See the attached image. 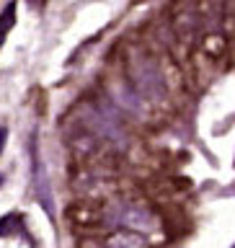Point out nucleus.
<instances>
[{
	"mask_svg": "<svg viewBox=\"0 0 235 248\" xmlns=\"http://www.w3.org/2000/svg\"><path fill=\"white\" fill-rule=\"evenodd\" d=\"M78 122L85 132H91L98 142H109L116 147L127 145V132L116 119V114L109 106H98V104H80L78 108Z\"/></svg>",
	"mask_w": 235,
	"mask_h": 248,
	"instance_id": "3",
	"label": "nucleus"
},
{
	"mask_svg": "<svg viewBox=\"0 0 235 248\" xmlns=\"http://www.w3.org/2000/svg\"><path fill=\"white\" fill-rule=\"evenodd\" d=\"M127 75L129 85L135 88L145 101H163L166 98V78H163L158 62H155L145 49L129 46L127 49Z\"/></svg>",
	"mask_w": 235,
	"mask_h": 248,
	"instance_id": "1",
	"label": "nucleus"
},
{
	"mask_svg": "<svg viewBox=\"0 0 235 248\" xmlns=\"http://www.w3.org/2000/svg\"><path fill=\"white\" fill-rule=\"evenodd\" d=\"M0 235H23V217L18 212H11L5 217H0Z\"/></svg>",
	"mask_w": 235,
	"mask_h": 248,
	"instance_id": "7",
	"label": "nucleus"
},
{
	"mask_svg": "<svg viewBox=\"0 0 235 248\" xmlns=\"http://www.w3.org/2000/svg\"><path fill=\"white\" fill-rule=\"evenodd\" d=\"M101 220L106 228L116 230H127V232H153L158 228V217L153 215V209H147L140 202H129V199H119L114 204H109L106 209H101Z\"/></svg>",
	"mask_w": 235,
	"mask_h": 248,
	"instance_id": "2",
	"label": "nucleus"
},
{
	"mask_svg": "<svg viewBox=\"0 0 235 248\" xmlns=\"http://www.w3.org/2000/svg\"><path fill=\"white\" fill-rule=\"evenodd\" d=\"M16 23V3H5V8L0 11V46H3L8 31L13 29Z\"/></svg>",
	"mask_w": 235,
	"mask_h": 248,
	"instance_id": "8",
	"label": "nucleus"
},
{
	"mask_svg": "<svg viewBox=\"0 0 235 248\" xmlns=\"http://www.w3.org/2000/svg\"><path fill=\"white\" fill-rule=\"evenodd\" d=\"M5 140H8V129L0 127V155H3V147H5Z\"/></svg>",
	"mask_w": 235,
	"mask_h": 248,
	"instance_id": "9",
	"label": "nucleus"
},
{
	"mask_svg": "<svg viewBox=\"0 0 235 248\" xmlns=\"http://www.w3.org/2000/svg\"><path fill=\"white\" fill-rule=\"evenodd\" d=\"M31 184H34V199L44 207V212L54 220V197H52V184L47 176L42 153H39V137L36 132L31 135Z\"/></svg>",
	"mask_w": 235,
	"mask_h": 248,
	"instance_id": "4",
	"label": "nucleus"
},
{
	"mask_svg": "<svg viewBox=\"0 0 235 248\" xmlns=\"http://www.w3.org/2000/svg\"><path fill=\"white\" fill-rule=\"evenodd\" d=\"M109 96H111L114 106H119L122 111L137 116V119L145 116V98L129 83H109Z\"/></svg>",
	"mask_w": 235,
	"mask_h": 248,
	"instance_id": "5",
	"label": "nucleus"
},
{
	"mask_svg": "<svg viewBox=\"0 0 235 248\" xmlns=\"http://www.w3.org/2000/svg\"><path fill=\"white\" fill-rule=\"evenodd\" d=\"M104 243H106V248H147L142 235H137V232H127V230L111 232Z\"/></svg>",
	"mask_w": 235,
	"mask_h": 248,
	"instance_id": "6",
	"label": "nucleus"
}]
</instances>
